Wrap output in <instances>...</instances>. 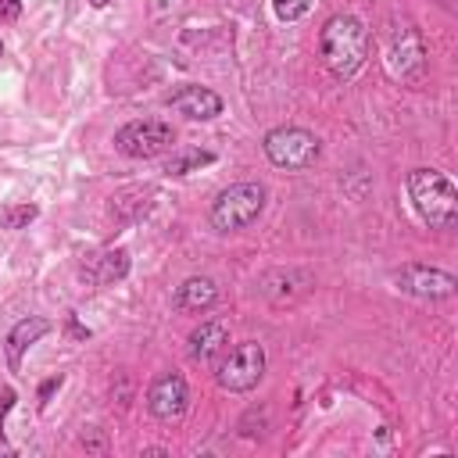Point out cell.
Wrapping results in <instances>:
<instances>
[{
  "label": "cell",
  "mask_w": 458,
  "mask_h": 458,
  "mask_svg": "<svg viewBox=\"0 0 458 458\" xmlns=\"http://www.w3.org/2000/svg\"><path fill=\"white\" fill-rule=\"evenodd\" d=\"M318 54L336 79H351L369 57V29L354 14H333L318 32Z\"/></svg>",
  "instance_id": "1"
},
{
  "label": "cell",
  "mask_w": 458,
  "mask_h": 458,
  "mask_svg": "<svg viewBox=\"0 0 458 458\" xmlns=\"http://www.w3.org/2000/svg\"><path fill=\"white\" fill-rule=\"evenodd\" d=\"M57 386H61V376H54V379H47V383L39 386V404H47V401H50V394H54Z\"/></svg>",
  "instance_id": "20"
},
{
  "label": "cell",
  "mask_w": 458,
  "mask_h": 458,
  "mask_svg": "<svg viewBox=\"0 0 458 458\" xmlns=\"http://www.w3.org/2000/svg\"><path fill=\"white\" fill-rule=\"evenodd\" d=\"M190 408V386L179 372H161L147 386V411L157 422H179Z\"/></svg>",
  "instance_id": "7"
},
{
  "label": "cell",
  "mask_w": 458,
  "mask_h": 458,
  "mask_svg": "<svg viewBox=\"0 0 458 458\" xmlns=\"http://www.w3.org/2000/svg\"><path fill=\"white\" fill-rule=\"evenodd\" d=\"M261 376H265V347H261L258 340L236 344L233 351L222 354V361H218V369H215L218 386L229 390V394H247V390H254V386L261 383Z\"/></svg>",
  "instance_id": "6"
},
{
  "label": "cell",
  "mask_w": 458,
  "mask_h": 458,
  "mask_svg": "<svg viewBox=\"0 0 458 458\" xmlns=\"http://www.w3.org/2000/svg\"><path fill=\"white\" fill-rule=\"evenodd\" d=\"M225 347H229V326L218 318H208L190 333V358L200 365H211L218 354H225Z\"/></svg>",
  "instance_id": "12"
},
{
  "label": "cell",
  "mask_w": 458,
  "mask_h": 458,
  "mask_svg": "<svg viewBox=\"0 0 458 458\" xmlns=\"http://www.w3.org/2000/svg\"><path fill=\"white\" fill-rule=\"evenodd\" d=\"M422 64H426V50H422V39L415 29H401V36L394 39V47L386 50V68L394 79H419L422 75Z\"/></svg>",
  "instance_id": "10"
},
{
  "label": "cell",
  "mask_w": 458,
  "mask_h": 458,
  "mask_svg": "<svg viewBox=\"0 0 458 458\" xmlns=\"http://www.w3.org/2000/svg\"><path fill=\"white\" fill-rule=\"evenodd\" d=\"M211 161H215L211 150L182 147V150H172V157L165 161V172H168V175H190V172H197V168H204V165H211Z\"/></svg>",
  "instance_id": "14"
},
{
  "label": "cell",
  "mask_w": 458,
  "mask_h": 458,
  "mask_svg": "<svg viewBox=\"0 0 458 458\" xmlns=\"http://www.w3.org/2000/svg\"><path fill=\"white\" fill-rule=\"evenodd\" d=\"M175 129L161 118H132L114 132V150L132 161H150L165 150H172Z\"/></svg>",
  "instance_id": "5"
},
{
  "label": "cell",
  "mask_w": 458,
  "mask_h": 458,
  "mask_svg": "<svg viewBox=\"0 0 458 458\" xmlns=\"http://www.w3.org/2000/svg\"><path fill=\"white\" fill-rule=\"evenodd\" d=\"M68 329H72V336H79V340H86V336H89V329H82V326L75 322V315H68Z\"/></svg>",
  "instance_id": "21"
},
{
  "label": "cell",
  "mask_w": 458,
  "mask_h": 458,
  "mask_svg": "<svg viewBox=\"0 0 458 458\" xmlns=\"http://www.w3.org/2000/svg\"><path fill=\"white\" fill-rule=\"evenodd\" d=\"M404 186H408L411 208L419 211V218L429 229H451L458 222V190H454V182L444 172H437V168H411Z\"/></svg>",
  "instance_id": "2"
},
{
  "label": "cell",
  "mask_w": 458,
  "mask_h": 458,
  "mask_svg": "<svg viewBox=\"0 0 458 458\" xmlns=\"http://www.w3.org/2000/svg\"><path fill=\"white\" fill-rule=\"evenodd\" d=\"M265 157L276 165V168H286V172H304L318 161L322 154V140L301 125H279V129H268L265 140Z\"/></svg>",
  "instance_id": "4"
},
{
  "label": "cell",
  "mask_w": 458,
  "mask_h": 458,
  "mask_svg": "<svg viewBox=\"0 0 458 458\" xmlns=\"http://www.w3.org/2000/svg\"><path fill=\"white\" fill-rule=\"evenodd\" d=\"M14 397H18V394H14L11 386H0V419H4V415L14 408Z\"/></svg>",
  "instance_id": "19"
},
{
  "label": "cell",
  "mask_w": 458,
  "mask_h": 458,
  "mask_svg": "<svg viewBox=\"0 0 458 458\" xmlns=\"http://www.w3.org/2000/svg\"><path fill=\"white\" fill-rule=\"evenodd\" d=\"M39 218V204H7L4 211H0V225L4 229H29L32 222Z\"/></svg>",
  "instance_id": "16"
},
{
  "label": "cell",
  "mask_w": 458,
  "mask_h": 458,
  "mask_svg": "<svg viewBox=\"0 0 458 458\" xmlns=\"http://www.w3.org/2000/svg\"><path fill=\"white\" fill-rule=\"evenodd\" d=\"M168 107L179 111V114H186L190 122H211V118L222 114L225 104H222V97H218L215 89L197 86V82H186V86H179V89L168 97Z\"/></svg>",
  "instance_id": "9"
},
{
  "label": "cell",
  "mask_w": 458,
  "mask_h": 458,
  "mask_svg": "<svg viewBox=\"0 0 458 458\" xmlns=\"http://www.w3.org/2000/svg\"><path fill=\"white\" fill-rule=\"evenodd\" d=\"M125 272H129V250H125V247H114V250H104V254L97 258L93 279H97L100 286H111V283H118Z\"/></svg>",
  "instance_id": "15"
},
{
  "label": "cell",
  "mask_w": 458,
  "mask_h": 458,
  "mask_svg": "<svg viewBox=\"0 0 458 458\" xmlns=\"http://www.w3.org/2000/svg\"><path fill=\"white\" fill-rule=\"evenodd\" d=\"M265 197H268V190L261 182H233V186H225L211 200V211H208L211 229L215 233H240V229L254 225L258 215L265 211Z\"/></svg>",
  "instance_id": "3"
},
{
  "label": "cell",
  "mask_w": 458,
  "mask_h": 458,
  "mask_svg": "<svg viewBox=\"0 0 458 458\" xmlns=\"http://www.w3.org/2000/svg\"><path fill=\"white\" fill-rule=\"evenodd\" d=\"M315 0H272V11L279 21H301L308 11H311Z\"/></svg>",
  "instance_id": "17"
},
{
  "label": "cell",
  "mask_w": 458,
  "mask_h": 458,
  "mask_svg": "<svg viewBox=\"0 0 458 458\" xmlns=\"http://www.w3.org/2000/svg\"><path fill=\"white\" fill-rule=\"evenodd\" d=\"M394 283L401 293L408 297H422V301H440L451 297L458 290V279L444 268H429V265H401L394 272Z\"/></svg>",
  "instance_id": "8"
},
{
  "label": "cell",
  "mask_w": 458,
  "mask_h": 458,
  "mask_svg": "<svg viewBox=\"0 0 458 458\" xmlns=\"http://www.w3.org/2000/svg\"><path fill=\"white\" fill-rule=\"evenodd\" d=\"M21 18V0H0V25H11Z\"/></svg>",
  "instance_id": "18"
},
{
  "label": "cell",
  "mask_w": 458,
  "mask_h": 458,
  "mask_svg": "<svg viewBox=\"0 0 458 458\" xmlns=\"http://www.w3.org/2000/svg\"><path fill=\"white\" fill-rule=\"evenodd\" d=\"M107 4H114V0H89V7H107Z\"/></svg>",
  "instance_id": "22"
},
{
  "label": "cell",
  "mask_w": 458,
  "mask_h": 458,
  "mask_svg": "<svg viewBox=\"0 0 458 458\" xmlns=\"http://www.w3.org/2000/svg\"><path fill=\"white\" fill-rule=\"evenodd\" d=\"M0 61H4V39H0Z\"/></svg>",
  "instance_id": "23"
},
{
  "label": "cell",
  "mask_w": 458,
  "mask_h": 458,
  "mask_svg": "<svg viewBox=\"0 0 458 458\" xmlns=\"http://www.w3.org/2000/svg\"><path fill=\"white\" fill-rule=\"evenodd\" d=\"M172 301H175L179 311H208L218 301V286L208 276H190V279H182L175 286V297Z\"/></svg>",
  "instance_id": "13"
},
{
  "label": "cell",
  "mask_w": 458,
  "mask_h": 458,
  "mask_svg": "<svg viewBox=\"0 0 458 458\" xmlns=\"http://www.w3.org/2000/svg\"><path fill=\"white\" fill-rule=\"evenodd\" d=\"M50 329H54V326H50V318H43V315H29V318H18V322L11 326L7 340H4V354H7L11 372H18V369H21L25 351H29L39 336H47Z\"/></svg>",
  "instance_id": "11"
}]
</instances>
